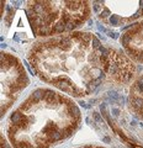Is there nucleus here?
Listing matches in <instances>:
<instances>
[{"label": "nucleus", "mask_w": 143, "mask_h": 148, "mask_svg": "<svg viewBox=\"0 0 143 148\" xmlns=\"http://www.w3.org/2000/svg\"><path fill=\"white\" fill-rule=\"evenodd\" d=\"M1 148H10V146L8 144V142L3 137H1Z\"/></svg>", "instance_id": "8"}, {"label": "nucleus", "mask_w": 143, "mask_h": 148, "mask_svg": "<svg viewBox=\"0 0 143 148\" xmlns=\"http://www.w3.org/2000/svg\"><path fill=\"white\" fill-rule=\"evenodd\" d=\"M100 8L95 10L100 20L110 26H122L130 21H133L143 14V1H105L99 3Z\"/></svg>", "instance_id": "5"}, {"label": "nucleus", "mask_w": 143, "mask_h": 148, "mask_svg": "<svg viewBox=\"0 0 143 148\" xmlns=\"http://www.w3.org/2000/svg\"><path fill=\"white\" fill-rule=\"evenodd\" d=\"M29 61L42 80L73 96L89 95L105 80L126 84L136 72L124 54L83 32L36 43Z\"/></svg>", "instance_id": "1"}, {"label": "nucleus", "mask_w": 143, "mask_h": 148, "mask_svg": "<svg viewBox=\"0 0 143 148\" xmlns=\"http://www.w3.org/2000/svg\"><path fill=\"white\" fill-rule=\"evenodd\" d=\"M131 101L133 109L143 119V77L138 78L131 88Z\"/></svg>", "instance_id": "7"}, {"label": "nucleus", "mask_w": 143, "mask_h": 148, "mask_svg": "<svg viewBox=\"0 0 143 148\" xmlns=\"http://www.w3.org/2000/svg\"><path fill=\"white\" fill-rule=\"evenodd\" d=\"M80 122L73 101L48 89H37L14 111L8 136L14 148H48L68 138Z\"/></svg>", "instance_id": "2"}, {"label": "nucleus", "mask_w": 143, "mask_h": 148, "mask_svg": "<svg viewBox=\"0 0 143 148\" xmlns=\"http://www.w3.org/2000/svg\"><path fill=\"white\" fill-rule=\"evenodd\" d=\"M29 84L24 67L9 53L1 54V114L19 96V92Z\"/></svg>", "instance_id": "4"}, {"label": "nucleus", "mask_w": 143, "mask_h": 148, "mask_svg": "<svg viewBox=\"0 0 143 148\" xmlns=\"http://www.w3.org/2000/svg\"><path fill=\"white\" fill-rule=\"evenodd\" d=\"M121 43L131 57L143 63V21L134 24L121 37Z\"/></svg>", "instance_id": "6"}, {"label": "nucleus", "mask_w": 143, "mask_h": 148, "mask_svg": "<svg viewBox=\"0 0 143 148\" xmlns=\"http://www.w3.org/2000/svg\"><path fill=\"white\" fill-rule=\"evenodd\" d=\"M86 1H29L27 16L36 36L62 35L84 24L90 14Z\"/></svg>", "instance_id": "3"}]
</instances>
